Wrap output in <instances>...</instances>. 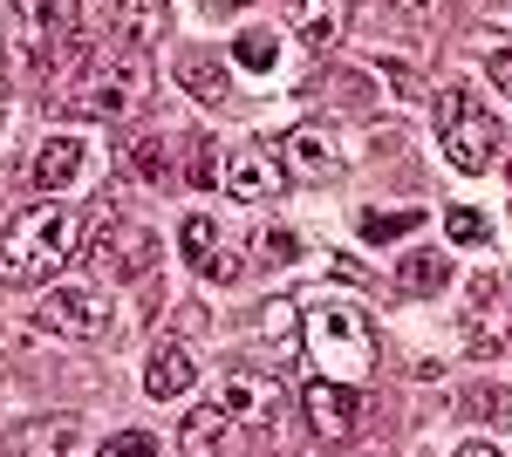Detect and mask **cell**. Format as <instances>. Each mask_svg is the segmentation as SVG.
Returning <instances> with one entry per match:
<instances>
[{
  "mask_svg": "<svg viewBox=\"0 0 512 457\" xmlns=\"http://www.w3.org/2000/svg\"><path fill=\"white\" fill-rule=\"evenodd\" d=\"M82 157H89V151H82V137H48V144L35 151V185L55 198L62 185H76V178H82Z\"/></svg>",
  "mask_w": 512,
  "mask_h": 457,
  "instance_id": "cell-17",
  "label": "cell"
},
{
  "mask_svg": "<svg viewBox=\"0 0 512 457\" xmlns=\"http://www.w3.org/2000/svg\"><path fill=\"white\" fill-rule=\"evenodd\" d=\"M444 232H451L458 246H485V239H492V219H485V212H472V205H458V212L444 219Z\"/></svg>",
  "mask_w": 512,
  "mask_h": 457,
  "instance_id": "cell-28",
  "label": "cell"
},
{
  "mask_svg": "<svg viewBox=\"0 0 512 457\" xmlns=\"http://www.w3.org/2000/svg\"><path fill=\"white\" fill-rule=\"evenodd\" d=\"M178 246H185V260H192V273H198V280H212V287L239 273V253L226 246V239H219V226H212L205 212H192V219L178 226Z\"/></svg>",
  "mask_w": 512,
  "mask_h": 457,
  "instance_id": "cell-14",
  "label": "cell"
},
{
  "mask_svg": "<svg viewBox=\"0 0 512 457\" xmlns=\"http://www.w3.org/2000/svg\"><path fill=\"white\" fill-rule=\"evenodd\" d=\"M458 335L472 355H499L512 342V280L506 273H472L465 280V314H458Z\"/></svg>",
  "mask_w": 512,
  "mask_h": 457,
  "instance_id": "cell-6",
  "label": "cell"
},
{
  "mask_svg": "<svg viewBox=\"0 0 512 457\" xmlns=\"http://www.w3.org/2000/svg\"><path fill=\"white\" fill-rule=\"evenodd\" d=\"M76 232L82 219L69 205H28L14 226L0 232V280H14V287H41V280H55V267L76 253Z\"/></svg>",
  "mask_w": 512,
  "mask_h": 457,
  "instance_id": "cell-2",
  "label": "cell"
},
{
  "mask_svg": "<svg viewBox=\"0 0 512 457\" xmlns=\"http://www.w3.org/2000/svg\"><path fill=\"white\" fill-rule=\"evenodd\" d=\"M451 457H506V451H492V444H485V437H472V444H465V451H451Z\"/></svg>",
  "mask_w": 512,
  "mask_h": 457,
  "instance_id": "cell-33",
  "label": "cell"
},
{
  "mask_svg": "<svg viewBox=\"0 0 512 457\" xmlns=\"http://www.w3.org/2000/svg\"><path fill=\"white\" fill-rule=\"evenodd\" d=\"M458 417L506 430V423H512V389H506V382H472V389L458 396Z\"/></svg>",
  "mask_w": 512,
  "mask_h": 457,
  "instance_id": "cell-20",
  "label": "cell"
},
{
  "mask_svg": "<svg viewBox=\"0 0 512 457\" xmlns=\"http://www.w3.org/2000/svg\"><path fill=\"white\" fill-rule=\"evenodd\" d=\"M301 335L315 348L321 376L362 382L376 369V335H369V321H362L355 307H308V314H301Z\"/></svg>",
  "mask_w": 512,
  "mask_h": 457,
  "instance_id": "cell-4",
  "label": "cell"
},
{
  "mask_svg": "<svg viewBox=\"0 0 512 457\" xmlns=\"http://www.w3.org/2000/svg\"><path fill=\"white\" fill-rule=\"evenodd\" d=\"M192 376H198L192 355H185L178 342H158V348H151V362H144V396H151V403L185 396V389H192Z\"/></svg>",
  "mask_w": 512,
  "mask_h": 457,
  "instance_id": "cell-16",
  "label": "cell"
},
{
  "mask_svg": "<svg viewBox=\"0 0 512 457\" xmlns=\"http://www.w3.org/2000/svg\"><path fill=\"white\" fill-rule=\"evenodd\" d=\"M294 328H301V314H294V301H267L260 307V335H267V342H280V355H294Z\"/></svg>",
  "mask_w": 512,
  "mask_h": 457,
  "instance_id": "cell-26",
  "label": "cell"
},
{
  "mask_svg": "<svg viewBox=\"0 0 512 457\" xmlns=\"http://www.w3.org/2000/svg\"><path fill=\"white\" fill-rule=\"evenodd\" d=\"M294 253H301L294 232H260V239H253V260H260V267H287Z\"/></svg>",
  "mask_w": 512,
  "mask_h": 457,
  "instance_id": "cell-29",
  "label": "cell"
},
{
  "mask_svg": "<svg viewBox=\"0 0 512 457\" xmlns=\"http://www.w3.org/2000/svg\"><path fill=\"white\" fill-rule=\"evenodd\" d=\"M89 267L103 273V280H144V273L158 267V232L144 226V219H123V212H103L96 219V239H89Z\"/></svg>",
  "mask_w": 512,
  "mask_h": 457,
  "instance_id": "cell-5",
  "label": "cell"
},
{
  "mask_svg": "<svg viewBox=\"0 0 512 457\" xmlns=\"http://www.w3.org/2000/svg\"><path fill=\"white\" fill-rule=\"evenodd\" d=\"M35 328L62 342H96V335H110V301L96 287H48L35 301Z\"/></svg>",
  "mask_w": 512,
  "mask_h": 457,
  "instance_id": "cell-7",
  "label": "cell"
},
{
  "mask_svg": "<svg viewBox=\"0 0 512 457\" xmlns=\"http://www.w3.org/2000/svg\"><path fill=\"white\" fill-rule=\"evenodd\" d=\"M376 76H390V89H396V96H417V76H410V62H396V55H390V62L376 55Z\"/></svg>",
  "mask_w": 512,
  "mask_h": 457,
  "instance_id": "cell-31",
  "label": "cell"
},
{
  "mask_svg": "<svg viewBox=\"0 0 512 457\" xmlns=\"http://www.w3.org/2000/svg\"><path fill=\"white\" fill-rule=\"evenodd\" d=\"M219 410L239 423V437H246V444H260V437H274V430H280L287 396H280L267 376H246V369H239V376L219 382Z\"/></svg>",
  "mask_w": 512,
  "mask_h": 457,
  "instance_id": "cell-8",
  "label": "cell"
},
{
  "mask_svg": "<svg viewBox=\"0 0 512 457\" xmlns=\"http://www.w3.org/2000/svg\"><path fill=\"white\" fill-rule=\"evenodd\" d=\"M55 103L69 116H96V123H123L151 103V55H130V48H96L89 62L55 76Z\"/></svg>",
  "mask_w": 512,
  "mask_h": 457,
  "instance_id": "cell-1",
  "label": "cell"
},
{
  "mask_svg": "<svg viewBox=\"0 0 512 457\" xmlns=\"http://www.w3.org/2000/svg\"><path fill=\"white\" fill-rule=\"evenodd\" d=\"M219 178H226V157H219V144H212V137H192V164H185V185L219 191Z\"/></svg>",
  "mask_w": 512,
  "mask_h": 457,
  "instance_id": "cell-25",
  "label": "cell"
},
{
  "mask_svg": "<svg viewBox=\"0 0 512 457\" xmlns=\"http://www.w3.org/2000/svg\"><path fill=\"white\" fill-rule=\"evenodd\" d=\"M158 41V0H123L110 14V48H130V55H151Z\"/></svg>",
  "mask_w": 512,
  "mask_h": 457,
  "instance_id": "cell-19",
  "label": "cell"
},
{
  "mask_svg": "<svg viewBox=\"0 0 512 457\" xmlns=\"http://www.w3.org/2000/svg\"><path fill=\"white\" fill-rule=\"evenodd\" d=\"M396 280H403V294H437V287H451V260L444 253H410Z\"/></svg>",
  "mask_w": 512,
  "mask_h": 457,
  "instance_id": "cell-22",
  "label": "cell"
},
{
  "mask_svg": "<svg viewBox=\"0 0 512 457\" xmlns=\"http://www.w3.org/2000/svg\"><path fill=\"white\" fill-rule=\"evenodd\" d=\"M96 457H158V437H151V430H117Z\"/></svg>",
  "mask_w": 512,
  "mask_h": 457,
  "instance_id": "cell-30",
  "label": "cell"
},
{
  "mask_svg": "<svg viewBox=\"0 0 512 457\" xmlns=\"http://www.w3.org/2000/svg\"><path fill=\"white\" fill-rule=\"evenodd\" d=\"M355 226H362L369 246H390V239H403V232L424 226V212H376V205H369V212H355Z\"/></svg>",
  "mask_w": 512,
  "mask_h": 457,
  "instance_id": "cell-23",
  "label": "cell"
},
{
  "mask_svg": "<svg viewBox=\"0 0 512 457\" xmlns=\"http://www.w3.org/2000/svg\"><path fill=\"white\" fill-rule=\"evenodd\" d=\"M226 198H239V205H267V198H280L287 191V164H280L274 144H246V151L226 157Z\"/></svg>",
  "mask_w": 512,
  "mask_h": 457,
  "instance_id": "cell-11",
  "label": "cell"
},
{
  "mask_svg": "<svg viewBox=\"0 0 512 457\" xmlns=\"http://www.w3.org/2000/svg\"><path fill=\"white\" fill-rule=\"evenodd\" d=\"M178 451L185 457H239V451H253V444L239 437V423L219 403H198L192 417L178 423Z\"/></svg>",
  "mask_w": 512,
  "mask_h": 457,
  "instance_id": "cell-13",
  "label": "cell"
},
{
  "mask_svg": "<svg viewBox=\"0 0 512 457\" xmlns=\"http://www.w3.org/2000/svg\"><path fill=\"white\" fill-rule=\"evenodd\" d=\"M76 451V417H35L14 430V457H69Z\"/></svg>",
  "mask_w": 512,
  "mask_h": 457,
  "instance_id": "cell-18",
  "label": "cell"
},
{
  "mask_svg": "<svg viewBox=\"0 0 512 457\" xmlns=\"http://www.w3.org/2000/svg\"><path fill=\"white\" fill-rule=\"evenodd\" d=\"M233 62H239V69H253V76H274V69H280V35H274V28H246V35L233 41Z\"/></svg>",
  "mask_w": 512,
  "mask_h": 457,
  "instance_id": "cell-21",
  "label": "cell"
},
{
  "mask_svg": "<svg viewBox=\"0 0 512 457\" xmlns=\"http://www.w3.org/2000/svg\"><path fill=\"white\" fill-rule=\"evenodd\" d=\"M485 69H492L499 89H512V41H492V48H485Z\"/></svg>",
  "mask_w": 512,
  "mask_h": 457,
  "instance_id": "cell-32",
  "label": "cell"
},
{
  "mask_svg": "<svg viewBox=\"0 0 512 457\" xmlns=\"http://www.w3.org/2000/svg\"><path fill=\"white\" fill-rule=\"evenodd\" d=\"M130 171H137V178H151V185L171 178V144H164L158 130H144V137L130 144Z\"/></svg>",
  "mask_w": 512,
  "mask_h": 457,
  "instance_id": "cell-24",
  "label": "cell"
},
{
  "mask_svg": "<svg viewBox=\"0 0 512 457\" xmlns=\"http://www.w3.org/2000/svg\"><path fill=\"white\" fill-rule=\"evenodd\" d=\"M280 164H287V178L328 185V178H342V144H335L321 123H301V130L280 137Z\"/></svg>",
  "mask_w": 512,
  "mask_h": 457,
  "instance_id": "cell-12",
  "label": "cell"
},
{
  "mask_svg": "<svg viewBox=\"0 0 512 457\" xmlns=\"http://www.w3.org/2000/svg\"><path fill=\"white\" fill-rule=\"evenodd\" d=\"M287 21H294V35L308 41L315 55H328L335 41L349 35V0H287Z\"/></svg>",
  "mask_w": 512,
  "mask_h": 457,
  "instance_id": "cell-15",
  "label": "cell"
},
{
  "mask_svg": "<svg viewBox=\"0 0 512 457\" xmlns=\"http://www.w3.org/2000/svg\"><path fill=\"white\" fill-rule=\"evenodd\" d=\"M506 144V130H499V116L478 103L472 89H437V151L451 157L458 171H492V157Z\"/></svg>",
  "mask_w": 512,
  "mask_h": 457,
  "instance_id": "cell-3",
  "label": "cell"
},
{
  "mask_svg": "<svg viewBox=\"0 0 512 457\" xmlns=\"http://www.w3.org/2000/svg\"><path fill=\"white\" fill-rule=\"evenodd\" d=\"M185 89H192L198 103H226V76H212V55H185Z\"/></svg>",
  "mask_w": 512,
  "mask_h": 457,
  "instance_id": "cell-27",
  "label": "cell"
},
{
  "mask_svg": "<svg viewBox=\"0 0 512 457\" xmlns=\"http://www.w3.org/2000/svg\"><path fill=\"white\" fill-rule=\"evenodd\" d=\"M301 410H308L321 444H349L355 430H362V389L355 382H335V376H315L308 396H301Z\"/></svg>",
  "mask_w": 512,
  "mask_h": 457,
  "instance_id": "cell-10",
  "label": "cell"
},
{
  "mask_svg": "<svg viewBox=\"0 0 512 457\" xmlns=\"http://www.w3.org/2000/svg\"><path fill=\"white\" fill-rule=\"evenodd\" d=\"M62 35V0H14V28H7V62L14 69H48Z\"/></svg>",
  "mask_w": 512,
  "mask_h": 457,
  "instance_id": "cell-9",
  "label": "cell"
}]
</instances>
